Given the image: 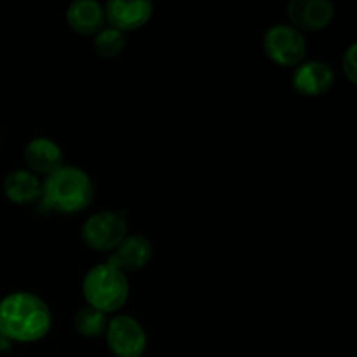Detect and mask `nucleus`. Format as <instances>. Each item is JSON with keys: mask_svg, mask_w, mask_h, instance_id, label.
Segmentation results:
<instances>
[{"mask_svg": "<svg viewBox=\"0 0 357 357\" xmlns=\"http://www.w3.org/2000/svg\"><path fill=\"white\" fill-rule=\"evenodd\" d=\"M94 183L77 166H61L42 181V208L63 215L84 211L93 202Z\"/></svg>", "mask_w": 357, "mask_h": 357, "instance_id": "f03ea898", "label": "nucleus"}, {"mask_svg": "<svg viewBox=\"0 0 357 357\" xmlns=\"http://www.w3.org/2000/svg\"><path fill=\"white\" fill-rule=\"evenodd\" d=\"M108 321L110 319H108L107 314L87 305L75 314V317H73V326H75L77 333L82 335V337L98 338L107 333Z\"/></svg>", "mask_w": 357, "mask_h": 357, "instance_id": "4468645a", "label": "nucleus"}, {"mask_svg": "<svg viewBox=\"0 0 357 357\" xmlns=\"http://www.w3.org/2000/svg\"><path fill=\"white\" fill-rule=\"evenodd\" d=\"M289 24L302 31H321L333 21L335 6L328 0H293L288 6Z\"/></svg>", "mask_w": 357, "mask_h": 357, "instance_id": "6e6552de", "label": "nucleus"}, {"mask_svg": "<svg viewBox=\"0 0 357 357\" xmlns=\"http://www.w3.org/2000/svg\"><path fill=\"white\" fill-rule=\"evenodd\" d=\"M342 70L351 84H357V45L352 44L342 58Z\"/></svg>", "mask_w": 357, "mask_h": 357, "instance_id": "dca6fc26", "label": "nucleus"}, {"mask_svg": "<svg viewBox=\"0 0 357 357\" xmlns=\"http://www.w3.org/2000/svg\"><path fill=\"white\" fill-rule=\"evenodd\" d=\"M107 344L115 357H142L145 354L149 338L138 319L121 314L108 321Z\"/></svg>", "mask_w": 357, "mask_h": 357, "instance_id": "423d86ee", "label": "nucleus"}, {"mask_svg": "<svg viewBox=\"0 0 357 357\" xmlns=\"http://www.w3.org/2000/svg\"><path fill=\"white\" fill-rule=\"evenodd\" d=\"M52 314L40 296L14 291L0 300V335L9 342L33 344L51 331Z\"/></svg>", "mask_w": 357, "mask_h": 357, "instance_id": "f257e3e1", "label": "nucleus"}, {"mask_svg": "<svg viewBox=\"0 0 357 357\" xmlns=\"http://www.w3.org/2000/svg\"><path fill=\"white\" fill-rule=\"evenodd\" d=\"M335 72L324 61H303L295 66L291 86L300 96L316 98L328 93L335 84Z\"/></svg>", "mask_w": 357, "mask_h": 357, "instance_id": "1a4fd4ad", "label": "nucleus"}, {"mask_svg": "<svg viewBox=\"0 0 357 357\" xmlns=\"http://www.w3.org/2000/svg\"><path fill=\"white\" fill-rule=\"evenodd\" d=\"M24 160L31 173L49 176L63 166V152L54 139L37 136L24 146Z\"/></svg>", "mask_w": 357, "mask_h": 357, "instance_id": "9b49d317", "label": "nucleus"}, {"mask_svg": "<svg viewBox=\"0 0 357 357\" xmlns=\"http://www.w3.org/2000/svg\"><path fill=\"white\" fill-rule=\"evenodd\" d=\"M82 293L87 305L108 316V314L121 310L128 302V275L105 261L87 272L82 282Z\"/></svg>", "mask_w": 357, "mask_h": 357, "instance_id": "7ed1b4c3", "label": "nucleus"}, {"mask_svg": "<svg viewBox=\"0 0 357 357\" xmlns=\"http://www.w3.org/2000/svg\"><path fill=\"white\" fill-rule=\"evenodd\" d=\"M264 51L271 61L281 66H298L307 56V42L291 24L279 23L264 35Z\"/></svg>", "mask_w": 357, "mask_h": 357, "instance_id": "20e7f679", "label": "nucleus"}, {"mask_svg": "<svg viewBox=\"0 0 357 357\" xmlns=\"http://www.w3.org/2000/svg\"><path fill=\"white\" fill-rule=\"evenodd\" d=\"M66 23L75 33L96 35L107 24L103 6L96 0H73L66 9Z\"/></svg>", "mask_w": 357, "mask_h": 357, "instance_id": "f8f14e48", "label": "nucleus"}, {"mask_svg": "<svg viewBox=\"0 0 357 357\" xmlns=\"http://www.w3.org/2000/svg\"><path fill=\"white\" fill-rule=\"evenodd\" d=\"M93 47L96 54L103 59H114L121 56L126 49V35L112 26H105L103 30L94 35Z\"/></svg>", "mask_w": 357, "mask_h": 357, "instance_id": "2eb2a0df", "label": "nucleus"}, {"mask_svg": "<svg viewBox=\"0 0 357 357\" xmlns=\"http://www.w3.org/2000/svg\"><path fill=\"white\" fill-rule=\"evenodd\" d=\"M108 26L122 31H132L145 26L153 14L150 0H108L103 6Z\"/></svg>", "mask_w": 357, "mask_h": 357, "instance_id": "0eeeda50", "label": "nucleus"}, {"mask_svg": "<svg viewBox=\"0 0 357 357\" xmlns=\"http://www.w3.org/2000/svg\"><path fill=\"white\" fill-rule=\"evenodd\" d=\"M153 255L152 243L146 239L145 236L139 234H132V236H126L122 243L112 251L108 257V264L117 267L124 274L128 272H136L145 268L150 264Z\"/></svg>", "mask_w": 357, "mask_h": 357, "instance_id": "9d476101", "label": "nucleus"}, {"mask_svg": "<svg viewBox=\"0 0 357 357\" xmlns=\"http://www.w3.org/2000/svg\"><path fill=\"white\" fill-rule=\"evenodd\" d=\"M3 194L14 204H33L42 197V181L28 169H14L3 180Z\"/></svg>", "mask_w": 357, "mask_h": 357, "instance_id": "ddd939ff", "label": "nucleus"}, {"mask_svg": "<svg viewBox=\"0 0 357 357\" xmlns=\"http://www.w3.org/2000/svg\"><path fill=\"white\" fill-rule=\"evenodd\" d=\"M80 236L89 250L108 253L114 251L128 236V225L119 213L100 211L91 215L84 222Z\"/></svg>", "mask_w": 357, "mask_h": 357, "instance_id": "39448f33", "label": "nucleus"}]
</instances>
